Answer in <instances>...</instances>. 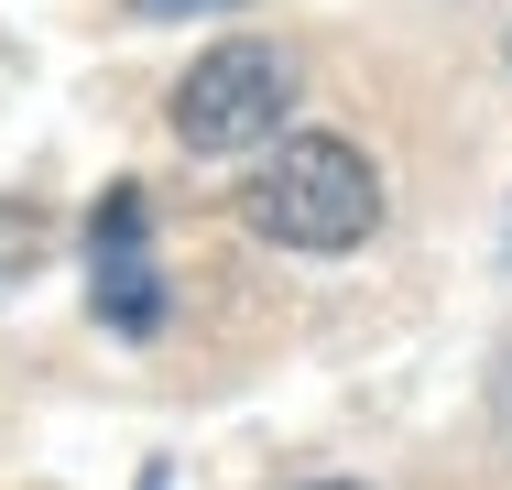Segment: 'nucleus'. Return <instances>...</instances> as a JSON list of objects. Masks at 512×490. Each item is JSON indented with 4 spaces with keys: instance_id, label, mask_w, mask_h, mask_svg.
<instances>
[{
    "instance_id": "nucleus-4",
    "label": "nucleus",
    "mask_w": 512,
    "mask_h": 490,
    "mask_svg": "<svg viewBox=\"0 0 512 490\" xmlns=\"http://www.w3.org/2000/svg\"><path fill=\"white\" fill-rule=\"evenodd\" d=\"M44 251H55V218L33 207V196H0V294H22L44 273Z\"/></svg>"
},
{
    "instance_id": "nucleus-3",
    "label": "nucleus",
    "mask_w": 512,
    "mask_h": 490,
    "mask_svg": "<svg viewBox=\"0 0 512 490\" xmlns=\"http://www.w3.org/2000/svg\"><path fill=\"white\" fill-rule=\"evenodd\" d=\"M88 284H99V316L120 327V338L164 327V284H153V262H142V196H131V186L99 196V229H88Z\"/></svg>"
},
{
    "instance_id": "nucleus-1",
    "label": "nucleus",
    "mask_w": 512,
    "mask_h": 490,
    "mask_svg": "<svg viewBox=\"0 0 512 490\" xmlns=\"http://www.w3.org/2000/svg\"><path fill=\"white\" fill-rule=\"evenodd\" d=\"M251 229L273 251H360L382 229V175L360 142H284L262 175H251Z\"/></svg>"
},
{
    "instance_id": "nucleus-7",
    "label": "nucleus",
    "mask_w": 512,
    "mask_h": 490,
    "mask_svg": "<svg viewBox=\"0 0 512 490\" xmlns=\"http://www.w3.org/2000/svg\"><path fill=\"white\" fill-rule=\"evenodd\" d=\"M502 251H512V229H502Z\"/></svg>"
},
{
    "instance_id": "nucleus-6",
    "label": "nucleus",
    "mask_w": 512,
    "mask_h": 490,
    "mask_svg": "<svg viewBox=\"0 0 512 490\" xmlns=\"http://www.w3.org/2000/svg\"><path fill=\"white\" fill-rule=\"evenodd\" d=\"M491 403H502V436H512V349H502V371H491Z\"/></svg>"
},
{
    "instance_id": "nucleus-2",
    "label": "nucleus",
    "mask_w": 512,
    "mask_h": 490,
    "mask_svg": "<svg viewBox=\"0 0 512 490\" xmlns=\"http://www.w3.org/2000/svg\"><path fill=\"white\" fill-rule=\"evenodd\" d=\"M284 109H295V55H273V44H218V55L186 66V88H175V142H186V153H251V142L284 131Z\"/></svg>"
},
{
    "instance_id": "nucleus-5",
    "label": "nucleus",
    "mask_w": 512,
    "mask_h": 490,
    "mask_svg": "<svg viewBox=\"0 0 512 490\" xmlns=\"http://www.w3.org/2000/svg\"><path fill=\"white\" fill-rule=\"evenodd\" d=\"M142 22H197V11H240V0H131Z\"/></svg>"
}]
</instances>
